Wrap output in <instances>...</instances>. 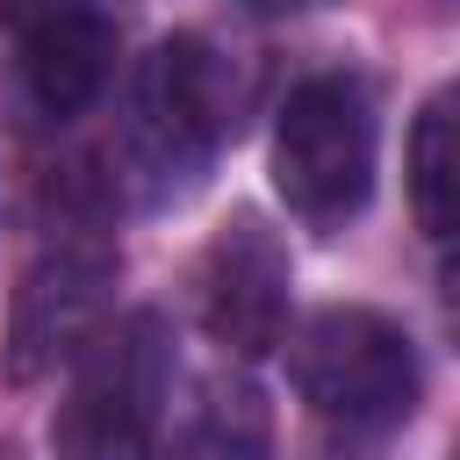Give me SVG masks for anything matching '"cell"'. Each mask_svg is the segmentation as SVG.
I'll return each instance as SVG.
<instances>
[{
    "label": "cell",
    "instance_id": "obj_1",
    "mask_svg": "<svg viewBox=\"0 0 460 460\" xmlns=\"http://www.w3.org/2000/svg\"><path fill=\"white\" fill-rule=\"evenodd\" d=\"M237 58L208 36H165L129 86L122 115V151L144 187V201H180L187 187L208 180L216 151L237 129Z\"/></svg>",
    "mask_w": 460,
    "mask_h": 460
},
{
    "label": "cell",
    "instance_id": "obj_2",
    "mask_svg": "<svg viewBox=\"0 0 460 460\" xmlns=\"http://www.w3.org/2000/svg\"><path fill=\"white\" fill-rule=\"evenodd\" d=\"M172 388V338L158 309H129L86 338L72 388L50 417L58 460H151Z\"/></svg>",
    "mask_w": 460,
    "mask_h": 460
},
{
    "label": "cell",
    "instance_id": "obj_3",
    "mask_svg": "<svg viewBox=\"0 0 460 460\" xmlns=\"http://www.w3.org/2000/svg\"><path fill=\"white\" fill-rule=\"evenodd\" d=\"M295 388L323 424L367 438V431H395L417 410L424 374H417V345L395 316H381L367 302H331L295 338Z\"/></svg>",
    "mask_w": 460,
    "mask_h": 460
},
{
    "label": "cell",
    "instance_id": "obj_4",
    "mask_svg": "<svg viewBox=\"0 0 460 460\" xmlns=\"http://www.w3.org/2000/svg\"><path fill=\"white\" fill-rule=\"evenodd\" d=\"M273 187L309 230H345L374 194V101L352 72H316L273 122Z\"/></svg>",
    "mask_w": 460,
    "mask_h": 460
},
{
    "label": "cell",
    "instance_id": "obj_5",
    "mask_svg": "<svg viewBox=\"0 0 460 460\" xmlns=\"http://www.w3.org/2000/svg\"><path fill=\"white\" fill-rule=\"evenodd\" d=\"M0 43L43 122L86 115L115 72V22L101 0H0Z\"/></svg>",
    "mask_w": 460,
    "mask_h": 460
},
{
    "label": "cell",
    "instance_id": "obj_6",
    "mask_svg": "<svg viewBox=\"0 0 460 460\" xmlns=\"http://www.w3.org/2000/svg\"><path fill=\"white\" fill-rule=\"evenodd\" d=\"M194 288H201V323L230 352L259 359V352L280 345V331H288V252L259 216H237V223L216 230Z\"/></svg>",
    "mask_w": 460,
    "mask_h": 460
},
{
    "label": "cell",
    "instance_id": "obj_7",
    "mask_svg": "<svg viewBox=\"0 0 460 460\" xmlns=\"http://www.w3.org/2000/svg\"><path fill=\"white\" fill-rule=\"evenodd\" d=\"M115 280V252L86 244V237H58V252H43L22 280L14 302V374L50 367L58 352H72L93 316H101V288Z\"/></svg>",
    "mask_w": 460,
    "mask_h": 460
},
{
    "label": "cell",
    "instance_id": "obj_8",
    "mask_svg": "<svg viewBox=\"0 0 460 460\" xmlns=\"http://www.w3.org/2000/svg\"><path fill=\"white\" fill-rule=\"evenodd\" d=\"M180 460H273V417L252 381H216L180 438Z\"/></svg>",
    "mask_w": 460,
    "mask_h": 460
},
{
    "label": "cell",
    "instance_id": "obj_9",
    "mask_svg": "<svg viewBox=\"0 0 460 460\" xmlns=\"http://www.w3.org/2000/svg\"><path fill=\"white\" fill-rule=\"evenodd\" d=\"M410 201L431 244L453 237V93H431L410 129Z\"/></svg>",
    "mask_w": 460,
    "mask_h": 460
},
{
    "label": "cell",
    "instance_id": "obj_10",
    "mask_svg": "<svg viewBox=\"0 0 460 460\" xmlns=\"http://www.w3.org/2000/svg\"><path fill=\"white\" fill-rule=\"evenodd\" d=\"M244 7H259V14H309V7H323V0H244Z\"/></svg>",
    "mask_w": 460,
    "mask_h": 460
}]
</instances>
